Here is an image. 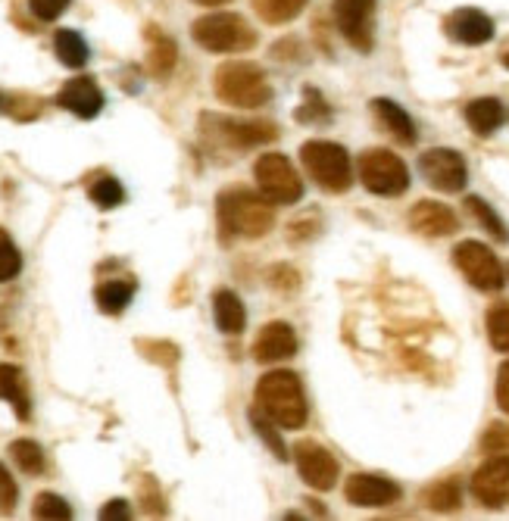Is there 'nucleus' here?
<instances>
[{
  "instance_id": "nucleus-30",
  "label": "nucleus",
  "mask_w": 509,
  "mask_h": 521,
  "mask_svg": "<svg viewBox=\"0 0 509 521\" xmlns=\"http://www.w3.org/2000/svg\"><path fill=\"white\" fill-rule=\"evenodd\" d=\"M297 122H303V125H316V122L328 125L332 122V107H328L325 97L313 85L303 88V103L297 107Z\"/></svg>"
},
{
  "instance_id": "nucleus-19",
  "label": "nucleus",
  "mask_w": 509,
  "mask_h": 521,
  "mask_svg": "<svg viewBox=\"0 0 509 521\" xmlns=\"http://www.w3.org/2000/svg\"><path fill=\"white\" fill-rule=\"evenodd\" d=\"M372 113L391 138H397L400 144H416V125L400 103H394L388 97H378V100H372Z\"/></svg>"
},
{
  "instance_id": "nucleus-14",
  "label": "nucleus",
  "mask_w": 509,
  "mask_h": 521,
  "mask_svg": "<svg viewBox=\"0 0 509 521\" xmlns=\"http://www.w3.org/2000/svg\"><path fill=\"white\" fill-rule=\"evenodd\" d=\"M444 32L450 41L456 44H466V47H478V44H488L494 38V19L485 10H475V7H460L453 10L444 22Z\"/></svg>"
},
{
  "instance_id": "nucleus-32",
  "label": "nucleus",
  "mask_w": 509,
  "mask_h": 521,
  "mask_svg": "<svg viewBox=\"0 0 509 521\" xmlns=\"http://www.w3.org/2000/svg\"><path fill=\"white\" fill-rule=\"evenodd\" d=\"M32 515L38 521H69L72 518V506L63 497H57V493H38L35 506H32Z\"/></svg>"
},
{
  "instance_id": "nucleus-2",
  "label": "nucleus",
  "mask_w": 509,
  "mask_h": 521,
  "mask_svg": "<svg viewBox=\"0 0 509 521\" xmlns=\"http://www.w3.org/2000/svg\"><path fill=\"white\" fill-rule=\"evenodd\" d=\"M257 409H263L266 419H272L285 431H297L310 419V406H307V394H303V384L288 369L266 372L257 381Z\"/></svg>"
},
{
  "instance_id": "nucleus-10",
  "label": "nucleus",
  "mask_w": 509,
  "mask_h": 521,
  "mask_svg": "<svg viewBox=\"0 0 509 521\" xmlns=\"http://www.w3.org/2000/svg\"><path fill=\"white\" fill-rule=\"evenodd\" d=\"M419 172L435 191L444 194H460L466 191V181H469V169L466 160L456 150L447 147H435V150H425L419 156Z\"/></svg>"
},
{
  "instance_id": "nucleus-39",
  "label": "nucleus",
  "mask_w": 509,
  "mask_h": 521,
  "mask_svg": "<svg viewBox=\"0 0 509 521\" xmlns=\"http://www.w3.org/2000/svg\"><path fill=\"white\" fill-rule=\"evenodd\" d=\"M497 406L509 415V362H503L497 372Z\"/></svg>"
},
{
  "instance_id": "nucleus-23",
  "label": "nucleus",
  "mask_w": 509,
  "mask_h": 521,
  "mask_svg": "<svg viewBox=\"0 0 509 521\" xmlns=\"http://www.w3.org/2000/svg\"><path fill=\"white\" fill-rule=\"evenodd\" d=\"M132 297H135V281H125V278L104 281V284H97V291H94L100 312H107V316H119V312L132 303Z\"/></svg>"
},
{
  "instance_id": "nucleus-11",
  "label": "nucleus",
  "mask_w": 509,
  "mask_h": 521,
  "mask_svg": "<svg viewBox=\"0 0 509 521\" xmlns=\"http://www.w3.org/2000/svg\"><path fill=\"white\" fill-rule=\"evenodd\" d=\"M332 13L347 44L369 54L375 44V0H335Z\"/></svg>"
},
{
  "instance_id": "nucleus-4",
  "label": "nucleus",
  "mask_w": 509,
  "mask_h": 521,
  "mask_svg": "<svg viewBox=\"0 0 509 521\" xmlns=\"http://www.w3.org/2000/svg\"><path fill=\"white\" fill-rule=\"evenodd\" d=\"M194 41L210 54H241L257 47V32L238 13H210L191 25Z\"/></svg>"
},
{
  "instance_id": "nucleus-17",
  "label": "nucleus",
  "mask_w": 509,
  "mask_h": 521,
  "mask_svg": "<svg viewBox=\"0 0 509 521\" xmlns=\"http://www.w3.org/2000/svg\"><path fill=\"white\" fill-rule=\"evenodd\" d=\"M297 353V334L291 325L285 322H272L266 325L257 341H253V359L260 362V366H272V362H285Z\"/></svg>"
},
{
  "instance_id": "nucleus-40",
  "label": "nucleus",
  "mask_w": 509,
  "mask_h": 521,
  "mask_svg": "<svg viewBox=\"0 0 509 521\" xmlns=\"http://www.w3.org/2000/svg\"><path fill=\"white\" fill-rule=\"evenodd\" d=\"M194 4H200V7H222V4H228V0H194Z\"/></svg>"
},
{
  "instance_id": "nucleus-8",
  "label": "nucleus",
  "mask_w": 509,
  "mask_h": 521,
  "mask_svg": "<svg viewBox=\"0 0 509 521\" xmlns=\"http://www.w3.org/2000/svg\"><path fill=\"white\" fill-rule=\"evenodd\" d=\"M360 178L375 197H400L410 188V169L391 150H369L360 160Z\"/></svg>"
},
{
  "instance_id": "nucleus-42",
  "label": "nucleus",
  "mask_w": 509,
  "mask_h": 521,
  "mask_svg": "<svg viewBox=\"0 0 509 521\" xmlns=\"http://www.w3.org/2000/svg\"><path fill=\"white\" fill-rule=\"evenodd\" d=\"M503 66H506V69H509V54H506V57H503Z\"/></svg>"
},
{
  "instance_id": "nucleus-1",
  "label": "nucleus",
  "mask_w": 509,
  "mask_h": 521,
  "mask_svg": "<svg viewBox=\"0 0 509 521\" xmlns=\"http://www.w3.org/2000/svg\"><path fill=\"white\" fill-rule=\"evenodd\" d=\"M263 194L250 191L244 185L225 188L216 200V216L225 234L232 238H263L275 225V213Z\"/></svg>"
},
{
  "instance_id": "nucleus-12",
  "label": "nucleus",
  "mask_w": 509,
  "mask_h": 521,
  "mask_svg": "<svg viewBox=\"0 0 509 521\" xmlns=\"http://www.w3.org/2000/svg\"><path fill=\"white\" fill-rule=\"evenodd\" d=\"M294 465L313 490H332L338 484V459L316 440H300L294 447Z\"/></svg>"
},
{
  "instance_id": "nucleus-7",
  "label": "nucleus",
  "mask_w": 509,
  "mask_h": 521,
  "mask_svg": "<svg viewBox=\"0 0 509 521\" xmlns=\"http://www.w3.org/2000/svg\"><path fill=\"white\" fill-rule=\"evenodd\" d=\"M253 175H257L260 194L275 206H291L303 197V181L291 166V160L282 153L260 156L257 166H253Z\"/></svg>"
},
{
  "instance_id": "nucleus-37",
  "label": "nucleus",
  "mask_w": 509,
  "mask_h": 521,
  "mask_svg": "<svg viewBox=\"0 0 509 521\" xmlns=\"http://www.w3.org/2000/svg\"><path fill=\"white\" fill-rule=\"evenodd\" d=\"M72 4V0H29V10L35 19L41 22H54L57 16L66 13V7Z\"/></svg>"
},
{
  "instance_id": "nucleus-31",
  "label": "nucleus",
  "mask_w": 509,
  "mask_h": 521,
  "mask_svg": "<svg viewBox=\"0 0 509 521\" xmlns=\"http://www.w3.org/2000/svg\"><path fill=\"white\" fill-rule=\"evenodd\" d=\"M488 337L494 350L509 353V303L488 309Z\"/></svg>"
},
{
  "instance_id": "nucleus-21",
  "label": "nucleus",
  "mask_w": 509,
  "mask_h": 521,
  "mask_svg": "<svg viewBox=\"0 0 509 521\" xmlns=\"http://www.w3.org/2000/svg\"><path fill=\"white\" fill-rule=\"evenodd\" d=\"M463 116H466V122H469V128H472L475 135L488 138V135H494L497 128L506 122V107H503L497 97H478V100L469 103Z\"/></svg>"
},
{
  "instance_id": "nucleus-16",
  "label": "nucleus",
  "mask_w": 509,
  "mask_h": 521,
  "mask_svg": "<svg viewBox=\"0 0 509 521\" xmlns=\"http://www.w3.org/2000/svg\"><path fill=\"white\" fill-rule=\"evenodd\" d=\"M57 103H60L63 110H69L72 116H79V119H94L100 110H104V91L97 88L94 78H88V75H75V78H69V82L60 88Z\"/></svg>"
},
{
  "instance_id": "nucleus-9",
  "label": "nucleus",
  "mask_w": 509,
  "mask_h": 521,
  "mask_svg": "<svg viewBox=\"0 0 509 521\" xmlns=\"http://www.w3.org/2000/svg\"><path fill=\"white\" fill-rule=\"evenodd\" d=\"M453 263H456V269L463 272V278L472 284V288L485 291V294L500 291V288H503V281H506L500 259L491 253V247L478 244V241H463V244H456V250H453Z\"/></svg>"
},
{
  "instance_id": "nucleus-6",
  "label": "nucleus",
  "mask_w": 509,
  "mask_h": 521,
  "mask_svg": "<svg viewBox=\"0 0 509 521\" xmlns=\"http://www.w3.org/2000/svg\"><path fill=\"white\" fill-rule=\"evenodd\" d=\"M200 135L219 147L244 153V150L275 141L278 128L269 122H241V119H228V116H216V113H203L200 116Z\"/></svg>"
},
{
  "instance_id": "nucleus-24",
  "label": "nucleus",
  "mask_w": 509,
  "mask_h": 521,
  "mask_svg": "<svg viewBox=\"0 0 509 521\" xmlns=\"http://www.w3.org/2000/svg\"><path fill=\"white\" fill-rule=\"evenodd\" d=\"M54 54L63 66L69 69H82L91 57V50H88V41L79 35V32H72V29H60L54 35Z\"/></svg>"
},
{
  "instance_id": "nucleus-26",
  "label": "nucleus",
  "mask_w": 509,
  "mask_h": 521,
  "mask_svg": "<svg viewBox=\"0 0 509 521\" xmlns=\"http://www.w3.org/2000/svg\"><path fill=\"white\" fill-rule=\"evenodd\" d=\"M303 7H307V0H253V10L260 13L266 25H285L297 19Z\"/></svg>"
},
{
  "instance_id": "nucleus-35",
  "label": "nucleus",
  "mask_w": 509,
  "mask_h": 521,
  "mask_svg": "<svg viewBox=\"0 0 509 521\" xmlns=\"http://www.w3.org/2000/svg\"><path fill=\"white\" fill-rule=\"evenodd\" d=\"M22 272V253L16 250L13 238L0 228V284L13 281Z\"/></svg>"
},
{
  "instance_id": "nucleus-36",
  "label": "nucleus",
  "mask_w": 509,
  "mask_h": 521,
  "mask_svg": "<svg viewBox=\"0 0 509 521\" xmlns=\"http://www.w3.org/2000/svg\"><path fill=\"white\" fill-rule=\"evenodd\" d=\"M16 500H19L16 481H13V475L7 472V465L0 462V515H10V512L16 509Z\"/></svg>"
},
{
  "instance_id": "nucleus-34",
  "label": "nucleus",
  "mask_w": 509,
  "mask_h": 521,
  "mask_svg": "<svg viewBox=\"0 0 509 521\" xmlns=\"http://www.w3.org/2000/svg\"><path fill=\"white\" fill-rule=\"evenodd\" d=\"M463 503V490L456 481H441L428 490V509H435V512H453V509H460Z\"/></svg>"
},
{
  "instance_id": "nucleus-20",
  "label": "nucleus",
  "mask_w": 509,
  "mask_h": 521,
  "mask_svg": "<svg viewBox=\"0 0 509 521\" xmlns=\"http://www.w3.org/2000/svg\"><path fill=\"white\" fill-rule=\"evenodd\" d=\"M0 400H7L19 422L32 419V397H29V384H25V375L19 366H10V362H0Z\"/></svg>"
},
{
  "instance_id": "nucleus-41",
  "label": "nucleus",
  "mask_w": 509,
  "mask_h": 521,
  "mask_svg": "<svg viewBox=\"0 0 509 521\" xmlns=\"http://www.w3.org/2000/svg\"><path fill=\"white\" fill-rule=\"evenodd\" d=\"M4 110H10V103H7V97H4V94H0V113H4Z\"/></svg>"
},
{
  "instance_id": "nucleus-33",
  "label": "nucleus",
  "mask_w": 509,
  "mask_h": 521,
  "mask_svg": "<svg viewBox=\"0 0 509 521\" xmlns=\"http://www.w3.org/2000/svg\"><path fill=\"white\" fill-rule=\"evenodd\" d=\"M88 197L100 206V210H116V206L125 200V188H122V181H116V178L107 175V178H97L94 181Z\"/></svg>"
},
{
  "instance_id": "nucleus-5",
  "label": "nucleus",
  "mask_w": 509,
  "mask_h": 521,
  "mask_svg": "<svg viewBox=\"0 0 509 521\" xmlns=\"http://www.w3.org/2000/svg\"><path fill=\"white\" fill-rule=\"evenodd\" d=\"M300 163L307 166L313 181L319 188L344 194L350 191L353 181V166H350V153L335 144V141H307L300 147Z\"/></svg>"
},
{
  "instance_id": "nucleus-25",
  "label": "nucleus",
  "mask_w": 509,
  "mask_h": 521,
  "mask_svg": "<svg viewBox=\"0 0 509 521\" xmlns=\"http://www.w3.org/2000/svg\"><path fill=\"white\" fill-rule=\"evenodd\" d=\"M178 60V50H175V41L157 29H150V50H147V66L150 72H154L157 78H166L172 72Z\"/></svg>"
},
{
  "instance_id": "nucleus-22",
  "label": "nucleus",
  "mask_w": 509,
  "mask_h": 521,
  "mask_svg": "<svg viewBox=\"0 0 509 521\" xmlns=\"http://www.w3.org/2000/svg\"><path fill=\"white\" fill-rule=\"evenodd\" d=\"M213 319H216L222 334H241L247 325V309H244L241 297L228 288L216 291L213 294Z\"/></svg>"
},
{
  "instance_id": "nucleus-28",
  "label": "nucleus",
  "mask_w": 509,
  "mask_h": 521,
  "mask_svg": "<svg viewBox=\"0 0 509 521\" xmlns=\"http://www.w3.org/2000/svg\"><path fill=\"white\" fill-rule=\"evenodd\" d=\"M466 210L478 219V225L485 228V231L491 234V238H497L500 244H509V228L503 225V219L497 216L494 206H488L481 197H472V194H469V197H466Z\"/></svg>"
},
{
  "instance_id": "nucleus-38",
  "label": "nucleus",
  "mask_w": 509,
  "mask_h": 521,
  "mask_svg": "<svg viewBox=\"0 0 509 521\" xmlns=\"http://www.w3.org/2000/svg\"><path fill=\"white\" fill-rule=\"evenodd\" d=\"M100 518H104V521H129L132 518V506L125 500H110L104 509H100Z\"/></svg>"
},
{
  "instance_id": "nucleus-13",
  "label": "nucleus",
  "mask_w": 509,
  "mask_h": 521,
  "mask_svg": "<svg viewBox=\"0 0 509 521\" xmlns=\"http://www.w3.org/2000/svg\"><path fill=\"white\" fill-rule=\"evenodd\" d=\"M472 493L481 506L503 509L509 503V456H491L472 475Z\"/></svg>"
},
{
  "instance_id": "nucleus-15",
  "label": "nucleus",
  "mask_w": 509,
  "mask_h": 521,
  "mask_svg": "<svg viewBox=\"0 0 509 521\" xmlns=\"http://www.w3.org/2000/svg\"><path fill=\"white\" fill-rule=\"evenodd\" d=\"M344 497L353 506L381 509V506H391L400 500V487L388 478H378V475H353L344 484Z\"/></svg>"
},
{
  "instance_id": "nucleus-18",
  "label": "nucleus",
  "mask_w": 509,
  "mask_h": 521,
  "mask_svg": "<svg viewBox=\"0 0 509 521\" xmlns=\"http://www.w3.org/2000/svg\"><path fill=\"white\" fill-rule=\"evenodd\" d=\"M410 228L422 234V238H447V234L460 228V219H456L450 206L438 200H422L410 210Z\"/></svg>"
},
{
  "instance_id": "nucleus-3",
  "label": "nucleus",
  "mask_w": 509,
  "mask_h": 521,
  "mask_svg": "<svg viewBox=\"0 0 509 521\" xmlns=\"http://www.w3.org/2000/svg\"><path fill=\"white\" fill-rule=\"evenodd\" d=\"M213 91L222 103L238 110H260L272 100V85L263 66L247 60L222 63L213 75Z\"/></svg>"
},
{
  "instance_id": "nucleus-29",
  "label": "nucleus",
  "mask_w": 509,
  "mask_h": 521,
  "mask_svg": "<svg viewBox=\"0 0 509 521\" xmlns=\"http://www.w3.org/2000/svg\"><path fill=\"white\" fill-rule=\"evenodd\" d=\"M10 456H13V462L22 468L25 475H44L47 472L44 450L29 437H22V440H16V444H10Z\"/></svg>"
},
{
  "instance_id": "nucleus-27",
  "label": "nucleus",
  "mask_w": 509,
  "mask_h": 521,
  "mask_svg": "<svg viewBox=\"0 0 509 521\" xmlns=\"http://www.w3.org/2000/svg\"><path fill=\"white\" fill-rule=\"evenodd\" d=\"M250 425H253V431L260 434V440H263V444H266V447L272 450V456H275V459H282V462H288V459H291V450L285 447L282 434L275 431L278 425H275L272 419H266V412H263V409H257V406L250 409Z\"/></svg>"
}]
</instances>
